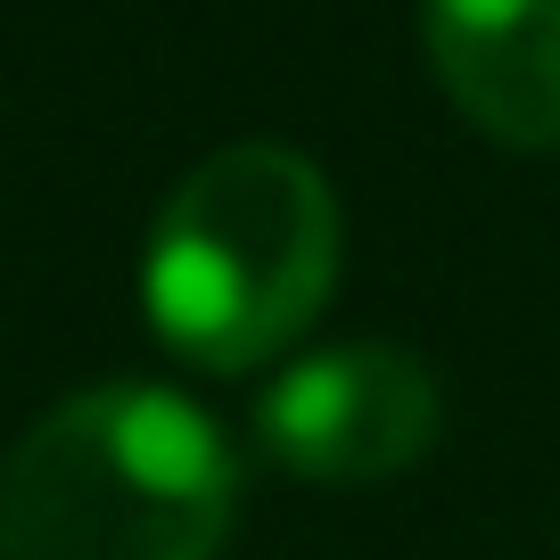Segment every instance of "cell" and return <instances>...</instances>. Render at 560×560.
<instances>
[{
	"label": "cell",
	"mask_w": 560,
	"mask_h": 560,
	"mask_svg": "<svg viewBox=\"0 0 560 560\" xmlns=\"http://www.w3.org/2000/svg\"><path fill=\"white\" fill-rule=\"evenodd\" d=\"M231 445L174 387H91L0 462V560H214Z\"/></svg>",
	"instance_id": "6da1fadb"
},
{
	"label": "cell",
	"mask_w": 560,
	"mask_h": 560,
	"mask_svg": "<svg viewBox=\"0 0 560 560\" xmlns=\"http://www.w3.org/2000/svg\"><path fill=\"white\" fill-rule=\"evenodd\" d=\"M438 420L445 412L429 363H412L404 347H330L280 371V387H264L256 438L272 445L280 470L363 487L412 470L438 445Z\"/></svg>",
	"instance_id": "3957f363"
},
{
	"label": "cell",
	"mask_w": 560,
	"mask_h": 560,
	"mask_svg": "<svg viewBox=\"0 0 560 560\" xmlns=\"http://www.w3.org/2000/svg\"><path fill=\"white\" fill-rule=\"evenodd\" d=\"M429 67L503 149H560V0H420Z\"/></svg>",
	"instance_id": "277c9868"
},
{
	"label": "cell",
	"mask_w": 560,
	"mask_h": 560,
	"mask_svg": "<svg viewBox=\"0 0 560 560\" xmlns=\"http://www.w3.org/2000/svg\"><path fill=\"white\" fill-rule=\"evenodd\" d=\"M338 280V198L314 158L280 140H240L190 165L165 198L140 305L158 338L198 371H256L330 305Z\"/></svg>",
	"instance_id": "7a4b0ae2"
}]
</instances>
